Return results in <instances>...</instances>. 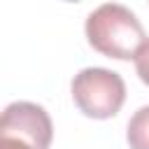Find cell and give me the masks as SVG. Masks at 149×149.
Masks as SVG:
<instances>
[{
  "label": "cell",
  "instance_id": "obj_1",
  "mask_svg": "<svg viewBox=\"0 0 149 149\" xmlns=\"http://www.w3.org/2000/svg\"><path fill=\"white\" fill-rule=\"evenodd\" d=\"M144 37L147 35L140 19L119 2H105L86 19L88 44L107 58H135L137 49L144 44Z\"/></svg>",
  "mask_w": 149,
  "mask_h": 149
},
{
  "label": "cell",
  "instance_id": "obj_2",
  "mask_svg": "<svg viewBox=\"0 0 149 149\" xmlns=\"http://www.w3.org/2000/svg\"><path fill=\"white\" fill-rule=\"evenodd\" d=\"M70 91L79 112L91 119L114 116L126 100V84L121 74L107 68L79 70L70 84Z\"/></svg>",
  "mask_w": 149,
  "mask_h": 149
},
{
  "label": "cell",
  "instance_id": "obj_3",
  "mask_svg": "<svg viewBox=\"0 0 149 149\" xmlns=\"http://www.w3.org/2000/svg\"><path fill=\"white\" fill-rule=\"evenodd\" d=\"M0 135H16L28 140L37 149H49L54 137V126L42 105L19 100L0 112Z\"/></svg>",
  "mask_w": 149,
  "mask_h": 149
},
{
  "label": "cell",
  "instance_id": "obj_4",
  "mask_svg": "<svg viewBox=\"0 0 149 149\" xmlns=\"http://www.w3.org/2000/svg\"><path fill=\"white\" fill-rule=\"evenodd\" d=\"M126 140H128L130 149H149V105L140 107L130 116Z\"/></svg>",
  "mask_w": 149,
  "mask_h": 149
},
{
  "label": "cell",
  "instance_id": "obj_5",
  "mask_svg": "<svg viewBox=\"0 0 149 149\" xmlns=\"http://www.w3.org/2000/svg\"><path fill=\"white\" fill-rule=\"evenodd\" d=\"M135 70H137V77L149 86V40H144V44L135 54Z\"/></svg>",
  "mask_w": 149,
  "mask_h": 149
},
{
  "label": "cell",
  "instance_id": "obj_6",
  "mask_svg": "<svg viewBox=\"0 0 149 149\" xmlns=\"http://www.w3.org/2000/svg\"><path fill=\"white\" fill-rule=\"evenodd\" d=\"M0 149H37V147L16 135H0Z\"/></svg>",
  "mask_w": 149,
  "mask_h": 149
}]
</instances>
